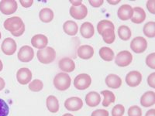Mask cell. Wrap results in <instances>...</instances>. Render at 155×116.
<instances>
[{
  "label": "cell",
  "mask_w": 155,
  "mask_h": 116,
  "mask_svg": "<svg viewBox=\"0 0 155 116\" xmlns=\"http://www.w3.org/2000/svg\"><path fill=\"white\" fill-rule=\"evenodd\" d=\"M4 28L14 37H20L25 32V25L20 17L13 16L8 18L4 22Z\"/></svg>",
  "instance_id": "obj_1"
},
{
  "label": "cell",
  "mask_w": 155,
  "mask_h": 116,
  "mask_svg": "<svg viewBox=\"0 0 155 116\" xmlns=\"http://www.w3.org/2000/svg\"><path fill=\"white\" fill-rule=\"evenodd\" d=\"M37 59L41 63L48 64V63H52L55 60L56 52L54 48L48 47H45L37 51Z\"/></svg>",
  "instance_id": "obj_2"
},
{
  "label": "cell",
  "mask_w": 155,
  "mask_h": 116,
  "mask_svg": "<svg viewBox=\"0 0 155 116\" xmlns=\"http://www.w3.org/2000/svg\"><path fill=\"white\" fill-rule=\"evenodd\" d=\"M71 77L67 73H59L54 77V85L58 91L64 92L70 88Z\"/></svg>",
  "instance_id": "obj_3"
},
{
  "label": "cell",
  "mask_w": 155,
  "mask_h": 116,
  "mask_svg": "<svg viewBox=\"0 0 155 116\" xmlns=\"http://www.w3.org/2000/svg\"><path fill=\"white\" fill-rule=\"evenodd\" d=\"M91 84H92V78L87 74H78L74 78V88H77L78 90L83 91V90L87 89L88 88H89Z\"/></svg>",
  "instance_id": "obj_4"
},
{
  "label": "cell",
  "mask_w": 155,
  "mask_h": 116,
  "mask_svg": "<svg viewBox=\"0 0 155 116\" xmlns=\"http://www.w3.org/2000/svg\"><path fill=\"white\" fill-rule=\"evenodd\" d=\"M133 60V56L128 50H123L116 55L115 62L119 67H125L129 66Z\"/></svg>",
  "instance_id": "obj_5"
},
{
  "label": "cell",
  "mask_w": 155,
  "mask_h": 116,
  "mask_svg": "<svg viewBox=\"0 0 155 116\" xmlns=\"http://www.w3.org/2000/svg\"><path fill=\"white\" fill-rule=\"evenodd\" d=\"M130 48L134 53H142L147 48V42L143 37H137L131 41Z\"/></svg>",
  "instance_id": "obj_6"
},
{
  "label": "cell",
  "mask_w": 155,
  "mask_h": 116,
  "mask_svg": "<svg viewBox=\"0 0 155 116\" xmlns=\"http://www.w3.org/2000/svg\"><path fill=\"white\" fill-rule=\"evenodd\" d=\"M18 5L15 0H2L0 2V11L5 15H11L17 10Z\"/></svg>",
  "instance_id": "obj_7"
},
{
  "label": "cell",
  "mask_w": 155,
  "mask_h": 116,
  "mask_svg": "<svg viewBox=\"0 0 155 116\" xmlns=\"http://www.w3.org/2000/svg\"><path fill=\"white\" fill-rule=\"evenodd\" d=\"M17 56L19 60H20L21 62L27 63V62L31 61L34 56V49L27 45L23 46L19 49Z\"/></svg>",
  "instance_id": "obj_8"
},
{
  "label": "cell",
  "mask_w": 155,
  "mask_h": 116,
  "mask_svg": "<svg viewBox=\"0 0 155 116\" xmlns=\"http://www.w3.org/2000/svg\"><path fill=\"white\" fill-rule=\"evenodd\" d=\"M16 79L18 82L22 85L29 84L32 79V73L30 69L27 67L19 69L16 73Z\"/></svg>",
  "instance_id": "obj_9"
},
{
  "label": "cell",
  "mask_w": 155,
  "mask_h": 116,
  "mask_svg": "<svg viewBox=\"0 0 155 116\" xmlns=\"http://www.w3.org/2000/svg\"><path fill=\"white\" fill-rule=\"evenodd\" d=\"M83 102L80 98L71 97L69 98L64 102V107L71 111H77L82 108Z\"/></svg>",
  "instance_id": "obj_10"
},
{
  "label": "cell",
  "mask_w": 155,
  "mask_h": 116,
  "mask_svg": "<svg viewBox=\"0 0 155 116\" xmlns=\"http://www.w3.org/2000/svg\"><path fill=\"white\" fill-rule=\"evenodd\" d=\"M142 81V74L139 71L133 70L126 76V83L130 87H137Z\"/></svg>",
  "instance_id": "obj_11"
},
{
  "label": "cell",
  "mask_w": 155,
  "mask_h": 116,
  "mask_svg": "<svg viewBox=\"0 0 155 116\" xmlns=\"http://www.w3.org/2000/svg\"><path fill=\"white\" fill-rule=\"evenodd\" d=\"M16 47H17L16 43L15 42L14 40H12L10 37L5 38L3 42H2V46H1V49H2V52L5 55H8V56L13 54L16 52Z\"/></svg>",
  "instance_id": "obj_12"
},
{
  "label": "cell",
  "mask_w": 155,
  "mask_h": 116,
  "mask_svg": "<svg viewBox=\"0 0 155 116\" xmlns=\"http://www.w3.org/2000/svg\"><path fill=\"white\" fill-rule=\"evenodd\" d=\"M70 15L74 19L81 20V19H85L87 16V15H88V9L83 4H81L80 6H78V7L71 6L70 8Z\"/></svg>",
  "instance_id": "obj_13"
},
{
  "label": "cell",
  "mask_w": 155,
  "mask_h": 116,
  "mask_svg": "<svg viewBox=\"0 0 155 116\" xmlns=\"http://www.w3.org/2000/svg\"><path fill=\"white\" fill-rule=\"evenodd\" d=\"M133 14H134V9H133L132 6L128 4L121 5L117 11L118 17L124 21L130 19L132 18Z\"/></svg>",
  "instance_id": "obj_14"
},
{
  "label": "cell",
  "mask_w": 155,
  "mask_h": 116,
  "mask_svg": "<svg viewBox=\"0 0 155 116\" xmlns=\"http://www.w3.org/2000/svg\"><path fill=\"white\" fill-rule=\"evenodd\" d=\"M31 44L34 48L44 49L47 47V45L48 44V39L44 34H37L32 37Z\"/></svg>",
  "instance_id": "obj_15"
},
{
  "label": "cell",
  "mask_w": 155,
  "mask_h": 116,
  "mask_svg": "<svg viewBox=\"0 0 155 116\" xmlns=\"http://www.w3.org/2000/svg\"><path fill=\"white\" fill-rule=\"evenodd\" d=\"M58 66L62 71L66 73L72 72L75 69V63L74 60L68 57H64L61 59L58 63Z\"/></svg>",
  "instance_id": "obj_16"
},
{
  "label": "cell",
  "mask_w": 155,
  "mask_h": 116,
  "mask_svg": "<svg viewBox=\"0 0 155 116\" xmlns=\"http://www.w3.org/2000/svg\"><path fill=\"white\" fill-rule=\"evenodd\" d=\"M78 56L83 60H88L92 58L94 55V49L89 45H82L80 46L77 51Z\"/></svg>",
  "instance_id": "obj_17"
},
{
  "label": "cell",
  "mask_w": 155,
  "mask_h": 116,
  "mask_svg": "<svg viewBox=\"0 0 155 116\" xmlns=\"http://www.w3.org/2000/svg\"><path fill=\"white\" fill-rule=\"evenodd\" d=\"M80 34L85 39L92 38L95 34L93 25L89 22H85V23H82L81 28H80Z\"/></svg>",
  "instance_id": "obj_18"
},
{
  "label": "cell",
  "mask_w": 155,
  "mask_h": 116,
  "mask_svg": "<svg viewBox=\"0 0 155 116\" xmlns=\"http://www.w3.org/2000/svg\"><path fill=\"white\" fill-rule=\"evenodd\" d=\"M141 105L145 108L150 107L155 104V93L153 92H147L140 98Z\"/></svg>",
  "instance_id": "obj_19"
},
{
  "label": "cell",
  "mask_w": 155,
  "mask_h": 116,
  "mask_svg": "<svg viewBox=\"0 0 155 116\" xmlns=\"http://www.w3.org/2000/svg\"><path fill=\"white\" fill-rule=\"evenodd\" d=\"M134 14H133L131 21L136 24L142 23L146 19V12L141 7L134 8Z\"/></svg>",
  "instance_id": "obj_20"
},
{
  "label": "cell",
  "mask_w": 155,
  "mask_h": 116,
  "mask_svg": "<svg viewBox=\"0 0 155 116\" xmlns=\"http://www.w3.org/2000/svg\"><path fill=\"white\" fill-rule=\"evenodd\" d=\"M106 84L109 88L117 89L122 85V79L116 74H109L106 78Z\"/></svg>",
  "instance_id": "obj_21"
},
{
  "label": "cell",
  "mask_w": 155,
  "mask_h": 116,
  "mask_svg": "<svg viewBox=\"0 0 155 116\" xmlns=\"http://www.w3.org/2000/svg\"><path fill=\"white\" fill-rule=\"evenodd\" d=\"M85 102L89 107H96L101 102L100 95L95 92H91L85 96Z\"/></svg>",
  "instance_id": "obj_22"
},
{
  "label": "cell",
  "mask_w": 155,
  "mask_h": 116,
  "mask_svg": "<svg viewBox=\"0 0 155 116\" xmlns=\"http://www.w3.org/2000/svg\"><path fill=\"white\" fill-rule=\"evenodd\" d=\"M63 30L68 36H75L78 30L77 23L72 20H68L63 25Z\"/></svg>",
  "instance_id": "obj_23"
},
{
  "label": "cell",
  "mask_w": 155,
  "mask_h": 116,
  "mask_svg": "<svg viewBox=\"0 0 155 116\" xmlns=\"http://www.w3.org/2000/svg\"><path fill=\"white\" fill-rule=\"evenodd\" d=\"M47 107L51 112L56 113L59 110V102L54 95H50L47 98Z\"/></svg>",
  "instance_id": "obj_24"
},
{
  "label": "cell",
  "mask_w": 155,
  "mask_h": 116,
  "mask_svg": "<svg viewBox=\"0 0 155 116\" xmlns=\"http://www.w3.org/2000/svg\"><path fill=\"white\" fill-rule=\"evenodd\" d=\"M39 17L43 23H50L54 19V12L49 8H44L40 11Z\"/></svg>",
  "instance_id": "obj_25"
},
{
  "label": "cell",
  "mask_w": 155,
  "mask_h": 116,
  "mask_svg": "<svg viewBox=\"0 0 155 116\" xmlns=\"http://www.w3.org/2000/svg\"><path fill=\"white\" fill-rule=\"evenodd\" d=\"M99 56H101V58L103 60L109 62L112 61L114 59L115 54L111 48L103 47L99 50Z\"/></svg>",
  "instance_id": "obj_26"
},
{
  "label": "cell",
  "mask_w": 155,
  "mask_h": 116,
  "mask_svg": "<svg viewBox=\"0 0 155 116\" xmlns=\"http://www.w3.org/2000/svg\"><path fill=\"white\" fill-rule=\"evenodd\" d=\"M101 94L104 96V100L102 102V105L104 107H109L111 103H114L116 101V96L112 92L106 90L101 92Z\"/></svg>",
  "instance_id": "obj_27"
},
{
  "label": "cell",
  "mask_w": 155,
  "mask_h": 116,
  "mask_svg": "<svg viewBox=\"0 0 155 116\" xmlns=\"http://www.w3.org/2000/svg\"><path fill=\"white\" fill-rule=\"evenodd\" d=\"M101 36L103 38V40L108 44H113L115 41V39H116L114 30H113V29H106L104 31H102Z\"/></svg>",
  "instance_id": "obj_28"
},
{
  "label": "cell",
  "mask_w": 155,
  "mask_h": 116,
  "mask_svg": "<svg viewBox=\"0 0 155 116\" xmlns=\"http://www.w3.org/2000/svg\"><path fill=\"white\" fill-rule=\"evenodd\" d=\"M132 33L131 30L127 26H121L118 29V36L121 40L124 41L129 40L130 39Z\"/></svg>",
  "instance_id": "obj_29"
},
{
  "label": "cell",
  "mask_w": 155,
  "mask_h": 116,
  "mask_svg": "<svg viewBox=\"0 0 155 116\" xmlns=\"http://www.w3.org/2000/svg\"><path fill=\"white\" fill-rule=\"evenodd\" d=\"M143 34L149 38L155 37V23L153 21L148 22L143 27Z\"/></svg>",
  "instance_id": "obj_30"
},
{
  "label": "cell",
  "mask_w": 155,
  "mask_h": 116,
  "mask_svg": "<svg viewBox=\"0 0 155 116\" xmlns=\"http://www.w3.org/2000/svg\"><path fill=\"white\" fill-rule=\"evenodd\" d=\"M106 29H113L114 30L115 27L114 24L113 23V22L109 21V20H101L98 25H97V30H98V33L101 35V34L102 33V31H104Z\"/></svg>",
  "instance_id": "obj_31"
},
{
  "label": "cell",
  "mask_w": 155,
  "mask_h": 116,
  "mask_svg": "<svg viewBox=\"0 0 155 116\" xmlns=\"http://www.w3.org/2000/svg\"><path fill=\"white\" fill-rule=\"evenodd\" d=\"M43 88H44V84H43V82L41 80L39 79L34 80V81H31V82L30 83V85H29V89L31 90V92H41Z\"/></svg>",
  "instance_id": "obj_32"
},
{
  "label": "cell",
  "mask_w": 155,
  "mask_h": 116,
  "mask_svg": "<svg viewBox=\"0 0 155 116\" xmlns=\"http://www.w3.org/2000/svg\"><path fill=\"white\" fill-rule=\"evenodd\" d=\"M9 113V105L3 99L0 98V116H7Z\"/></svg>",
  "instance_id": "obj_33"
},
{
  "label": "cell",
  "mask_w": 155,
  "mask_h": 116,
  "mask_svg": "<svg viewBox=\"0 0 155 116\" xmlns=\"http://www.w3.org/2000/svg\"><path fill=\"white\" fill-rule=\"evenodd\" d=\"M125 113V108L122 105H116L112 110V116H123Z\"/></svg>",
  "instance_id": "obj_34"
},
{
  "label": "cell",
  "mask_w": 155,
  "mask_h": 116,
  "mask_svg": "<svg viewBox=\"0 0 155 116\" xmlns=\"http://www.w3.org/2000/svg\"><path fill=\"white\" fill-rule=\"evenodd\" d=\"M128 116H142V110L137 105L131 106L128 110Z\"/></svg>",
  "instance_id": "obj_35"
},
{
  "label": "cell",
  "mask_w": 155,
  "mask_h": 116,
  "mask_svg": "<svg viewBox=\"0 0 155 116\" xmlns=\"http://www.w3.org/2000/svg\"><path fill=\"white\" fill-rule=\"evenodd\" d=\"M146 63L151 69H155V53H150L147 56Z\"/></svg>",
  "instance_id": "obj_36"
},
{
  "label": "cell",
  "mask_w": 155,
  "mask_h": 116,
  "mask_svg": "<svg viewBox=\"0 0 155 116\" xmlns=\"http://www.w3.org/2000/svg\"><path fill=\"white\" fill-rule=\"evenodd\" d=\"M91 116H109V111L104 109H98L94 111Z\"/></svg>",
  "instance_id": "obj_37"
},
{
  "label": "cell",
  "mask_w": 155,
  "mask_h": 116,
  "mask_svg": "<svg viewBox=\"0 0 155 116\" xmlns=\"http://www.w3.org/2000/svg\"><path fill=\"white\" fill-rule=\"evenodd\" d=\"M155 2L154 1H147V8L149 12L152 14H155Z\"/></svg>",
  "instance_id": "obj_38"
},
{
  "label": "cell",
  "mask_w": 155,
  "mask_h": 116,
  "mask_svg": "<svg viewBox=\"0 0 155 116\" xmlns=\"http://www.w3.org/2000/svg\"><path fill=\"white\" fill-rule=\"evenodd\" d=\"M147 83L149 86L152 88H155V73H152L147 77Z\"/></svg>",
  "instance_id": "obj_39"
},
{
  "label": "cell",
  "mask_w": 155,
  "mask_h": 116,
  "mask_svg": "<svg viewBox=\"0 0 155 116\" xmlns=\"http://www.w3.org/2000/svg\"><path fill=\"white\" fill-rule=\"evenodd\" d=\"M19 2H20V4H21L23 7L28 8L30 7V6L33 5L34 1H33V0H20Z\"/></svg>",
  "instance_id": "obj_40"
},
{
  "label": "cell",
  "mask_w": 155,
  "mask_h": 116,
  "mask_svg": "<svg viewBox=\"0 0 155 116\" xmlns=\"http://www.w3.org/2000/svg\"><path fill=\"white\" fill-rule=\"evenodd\" d=\"M103 2H104V1H102V0H90L89 1V3L91 4V5L92 6H93V7H100L101 5L103 4Z\"/></svg>",
  "instance_id": "obj_41"
},
{
  "label": "cell",
  "mask_w": 155,
  "mask_h": 116,
  "mask_svg": "<svg viewBox=\"0 0 155 116\" xmlns=\"http://www.w3.org/2000/svg\"><path fill=\"white\" fill-rule=\"evenodd\" d=\"M70 2L73 5L72 6H74V7L80 6V5L82 4V2H81V1H70Z\"/></svg>",
  "instance_id": "obj_42"
},
{
  "label": "cell",
  "mask_w": 155,
  "mask_h": 116,
  "mask_svg": "<svg viewBox=\"0 0 155 116\" xmlns=\"http://www.w3.org/2000/svg\"><path fill=\"white\" fill-rule=\"evenodd\" d=\"M5 81H4L3 78H2V77H0V91H2V90L5 88Z\"/></svg>",
  "instance_id": "obj_43"
},
{
  "label": "cell",
  "mask_w": 155,
  "mask_h": 116,
  "mask_svg": "<svg viewBox=\"0 0 155 116\" xmlns=\"http://www.w3.org/2000/svg\"><path fill=\"white\" fill-rule=\"evenodd\" d=\"M145 116H155V110L154 109H150L146 113Z\"/></svg>",
  "instance_id": "obj_44"
},
{
  "label": "cell",
  "mask_w": 155,
  "mask_h": 116,
  "mask_svg": "<svg viewBox=\"0 0 155 116\" xmlns=\"http://www.w3.org/2000/svg\"><path fill=\"white\" fill-rule=\"evenodd\" d=\"M120 1L118 0V1H108L109 4H112V5H116V4H118Z\"/></svg>",
  "instance_id": "obj_45"
},
{
  "label": "cell",
  "mask_w": 155,
  "mask_h": 116,
  "mask_svg": "<svg viewBox=\"0 0 155 116\" xmlns=\"http://www.w3.org/2000/svg\"><path fill=\"white\" fill-rule=\"evenodd\" d=\"M2 68H3V64H2V60H0V71L2 70Z\"/></svg>",
  "instance_id": "obj_46"
},
{
  "label": "cell",
  "mask_w": 155,
  "mask_h": 116,
  "mask_svg": "<svg viewBox=\"0 0 155 116\" xmlns=\"http://www.w3.org/2000/svg\"><path fill=\"white\" fill-rule=\"evenodd\" d=\"M63 116H74V115H72V114H68V113H67V114H64Z\"/></svg>",
  "instance_id": "obj_47"
},
{
  "label": "cell",
  "mask_w": 155,
  "mask_h": 116,
  "mask_svg": "<svg viewBox=\"0 0 155 116\" xmlns=\"http://www.w3.org/2000/svg\"><path fill=\"white\" fill-rule=\"evenodd\" d=\"M1 37H2V36H1V32H0V39H1Z\"/></svg>",
  "instance_id": "obj_48"
}]
</instances>
